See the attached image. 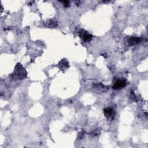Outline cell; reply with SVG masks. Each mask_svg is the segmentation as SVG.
<instances>
[{"mask_svg": "<svg viewBox=\"0 0 148 148\" xmlns=\"http://www.w3.org/2000/svg\"><path fill=\"white\" fill-rule=\"evenodd\" d=\"M78 35L82 40L85 42H89L93 38V35L84 29H82L79 31Z\"/></svg>", "mask_w": 148, "mask_h": 148, "instance_id": "cell-2", "label": "cell"}, {"mask_svg": "<svg viewBox=\"0 0 148 148\" xmlns=\"http://www.w3.org/2000/svg\"><path fill=\"white\" fill-rule=\"evenodd\" d=\"M27 71L22 65L18 63L15 66L13 73L11 74V78L14 81L23 80L27 77Z\"/></svg>", "mask_w": 148, "mask_h": 148, "instance_id": "cell-1", "label": "cell"}, {"mask_svg": "<svg viewBox=\"0 0 148 148\" xmlns=\"http://www.w3.org/2000/svg\"><path fill=\"white\" fill-rule=\"evenodd\" d=\"M104 113L105 116L109 120H113L115 117V115H116V112L115 111V110L110 107L108 108H106L104 109Z\"/></svg>", "mask_w": 148, "mask_h": 148, "instance_id": "cell-3", "label": "cell"}, {"mask_svg": "<svg viewBox=\"0 0 148 148\" xmlns=\"http://www.w3.org/2000/svg\"><path fill=\"white\" fill-rule=\"evenodd\" d=\"M127 85V82L125 79H118L117 80L113 86V89L115 90H119L124 88Z\"/></svg>", "mask_w": 148, "mask_h": 148, "instance_id": "cell-4", "label": "cell"}, {"mask_svg": "<svg viewBox=\"0 0 148 148\" xmlns=\"http://www.w3.org/2000/svg\"><path fill=\"white\" fill-rule=\"evenodd\" d=\"M141 41V39L139 37H130L128 39V45L130 46L135 45L138 44Z\"/></svg>", "mask_w": 148, "mask_h": 148, "instance_id": "cell-5", "label": "cell"}, {"mask_svg": "<svg viewBox=\"0 0 148 148\" xmlns=\"http://www.w3.org/2000/svg\"><path fill=\"white\" fill-rule=\"evenodd\" d=\"M46 25L49 28H54L57 26V21L56 19H51L46 21Z\"/></svg>", "mask_w": 148, "mask_h": 148, "instance_id": "cell-7", "label": "cell"}, {"mask_svg": "<svg viewBox=\"0 0 148 148\" xmlns=\"http://www.w3.org/2000/svg\"><path fill=\"white\" fill-rule=\"evenodd\" d=\"M60 2L64 4V7L68 8L69 7V2L68 1H60Z\"/></svg>", "mask_w": 148, "mask_h": 148, "instance_id": "cell-8", "label": "cell"}, {"mask_svg": "<svg viewBox=\"0 0 148 148\" xmlns=\"http://www.w3.org/2000/svg\"><path fill=\"white\" fill-rule=\"evenodd\" d=\"M58 65L60 69H61V71L65 70L69 67L68 61L66 59H62V60H61Z\"/></svg>", "mask_w": 148, "mask_h": 148, "instance_id": "cell-6", "label": "cell"}]
</instances>
